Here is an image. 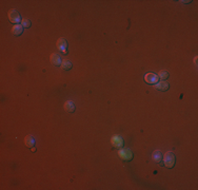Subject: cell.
Here are the masks:
<instances>
[{
  "label": "cell",
  "instance_id": "8",
  "mask_svg": "<svg viewBox=\"0 0 198 190\" xmlns=\"http://www.w3.org/2000/svg\"><path fill=\"white\" fill-rule=\"evenodd\" d=\"M170 88V85L168 84V81L162 80V81H158L157 84H155V89L158 91H167Z\"/></svg>",
  "mask_w": 198,
  "mask_h": 190
},
{
  "label": "cell",
  "instance_id": "12",
  "mask_svg": "<svg viewBox=\"0 0 198 190\" xmlns=\"http://www.w3.org/2000/svg\"><path fill=\"white\" fill-rule=\"evenodd\" d=\"M72 63H71V60H69V59H65V60H62V63H61V69L62 70H65V71H69V70H71L72 69Z\"/></svg>",
  "mask_w": 198,
  "mask_h": 190
},
{
  "label": "cell",
  "instance_id": "4",
  "mask_svg": "<svg viewBox=\"0 0 198 190\" xmlns=\"http://www.w3.org/2000/svg\"><path fill=\"white\" fill-rule=\"evenodd\" d=\"M56 45H57V49L60 51L63 54H68V41H66L65 38H59L56 42Z\"/></svg>",
  "mask_w": 198,
  "mask_h": 190
},
{
  "label": "cell",
  "instance_id": "15",
  "mask_svg": "<svg viewBox=\"0 0 198 190\" xmlns=\"http://www.w3.org/2000/svg\"><path fill=\"white\" fill-rule=\"evenodd\" d=\"M158 76H159V79H164H164L169 78V73L167 71H160Z\"/></svg>",
  "mask_w": 198,
  "mask_h": 190
},
{
  "label": "cell",
  "instance_id": "6",
  "mask_svg": "<svg viewBox=\"0 0 198 190\" xmlns=\"http://www.w3.org/2000/svg\"><path fill=\"white\" fill-rule=\"evenodd\" d=\"M144 81L149 85H155L159 81V77L154 73H146L144 75Z\"/></svg>",
  "mask_w": 198,
  "mask_h": 190
},
{
  "label": "cell",
  "instance_id": "5",
  "mask_svg": "<svg viewBox=\"0 0 198 190\" xmlns=\"http://www.w3.org/2000/svg\"><path fill=\"white\" fill-rule=\"evenodd\" d=\"M111 144L112 146L114 147V148H121L122 146H124V138L121 137L120 135H113L111 138Z\"/></svg>",
  "mask_w": 198,
  "mask_h": 190
},
{
  "label": "cell",
  "instance_id": "17",
  "mask_svg": "<svg viewBox=\"0 0 198 190\" xmlns=\"http://www.w3.org/2000/svg\"><path fill=\"white\" fill-rule=\"evenodd\" d=\"M32 151L35 152V151H36V148H35V147H33V148H32Z\"/></svg>",
  "mask_w": 198,
  "mask_h": 190
},
{
  "label": "cell",
  "instance_id": "1",
  "mask_svg": "<svg viewBox=\"0 0 198 190\" xmlns=\"http://www.w3.org/2000/svg\"><path fill=\"white\" fill-rule=\"evenodd\" d=\"M118 156L124 162H130L133 160V152L129 148H121L118 151Z\"/></svg>",
  "mask_w": 198,
  "mask_h": 190
},
{
  "label": "cell",
  "instance_id": "3",
  "mask_svg": "<svg viewBox=\"0 0 198 190\" xmlns=\"http://www.w3.org/2000/svg\"><path fill=\"white\" fill-rule=\"evenodd\" d=\"M7 17H9V20L11 22L14 23V25H19V22H21V20H22L20 17V14L18 13V11L15 9H12L9 11Z\"/></svg>",
  "mask_w": 198,
  "mask_h": 190
},
{
  "label": "cell",
  "instance_id": "7",
  "mask_svg": "<svg viewBox=\"0 0 198 190\" xmlns=\"http://www.w3.org/2000/svg\"><path fill=\"white\" fill-rule=\"evenodd\" d=\"M50 61L52 63V65L55 66V67L61 66V63H62V60H61L60 56L58 55L57 53H53V54H51Z\"/></svg>",
  "mask_w": 198,
  "mask_h": 190
},
{
  "label": "cell",
  "instance_id": "2",
  "mask_svg": "<svg viewBox=\"0 0 198 190\" xmlns=\"http://www.w3.org/2000/svg\"><path fill=\"white\" fill-rule=\"evenodd\" d=\"M164 166H167V168H173L174 166H175V162H176V159H175V154L173 153V152H167L164 155Z\"/></svg>",
  "mask_w": 198,
  "mask_h": 190
},
{
  "label": "cell",
  "instance_id": "10",
  "mask_svg": "<svg viewBox=\"0 0 198 190\" xmlns=\"http://www.w3.org/2000/svg\"><path fill=\"white\" fill-rule=\"evenodd\" d=\"M25 146L28 147V148H33V147L35 146V138H34V136L33 135H31V134H29V135H26L25 137Z\"/></svg>",
  "mask_w": 198,
  "mask_h": 190
},
{
  "label": "cell",
  "instance_id": "14",
  "mask_svg": "<svg viewBox=\"0 0 198 190\" xmlns=\"http://www.w3.org/2000/svg\"><path fill=\"white\" fill-rule=\"evenodd\" d=\"M31 25H32V23H31V20L28 19V18H23V19L21 20V25H22L23 28L28 29V28H30Z\"/></svg>",
  "mask_w": 198,
  "mask_h": 190
},
{
  "label": "cell",
  "instance_id": "16",
  "mask_svg": "<svg viewBox=\"0 0 198 190\" xmlns=\"http://www.w3.org/2000/svg\"><path fill=\"white\" fill-rule=\"evenodd\" d=\"M195 61H194V63H195V65H197V57H195V59H194Z\"/></svg>",
  "mask_w": 198,
  "mask_h": 190
},
{
  "label": "cell",
  "instance_id": "13",
  "mask_svg": "<svg viewBox=\"0 0 198 190\" xmlns=\"http://www.w3.org/2000/svg\"><path fill=\"white\" fill-rule=\"evenodd\" d=\"M152 159L155 163H160V160H162V154L159 150H155L152 154Z\"/></svg>",
  "mask_w": 198,
  "mask_h": 190
},
{
  "label": "cell",
  "instance_id": "11",
  "mask_svg": "<svg viewBox=\"0 0 198 190\" xmlns=\"http://www.w3.org/2000/svg\"><path fill=\"white\" fill-rule=\"evenodd\" d=\"M23 26L21 25H14V26L12 28V34L14 36H19L22 34V32H23Z\"/></svg>",
  "mask_w": 198,
  "mask_h": 190
},
{
  "label": "cell",
  "instance_id": "9",
  "mask_svg": "<svg viewBox=\"0 0 198 190\" xmlns=\"http://www.w3.org/2000/svg\"><path fill=\"white\" fill-rule=\"evenodd\" d=\"M63 108H65V110L68 112V113H73V112H75V109H76V107H75L74 101L66 100L65 103V105H63Z\"/></svg>",
  "mask_w": 198,
  "mask_h": 190
}]
</instances>
